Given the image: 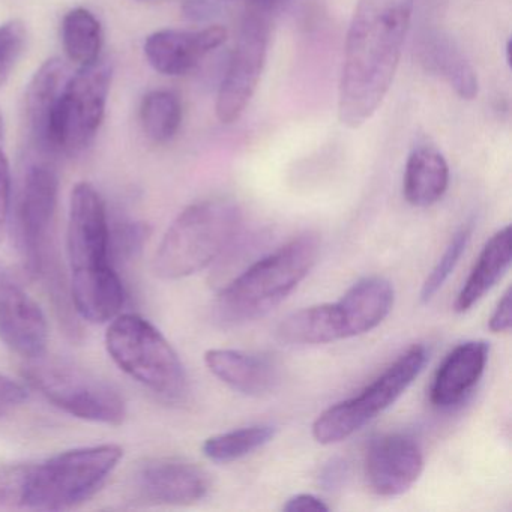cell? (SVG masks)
Segmentation results:
<instances>
[{"instance_id": "obj_1", "label": "cell", "mask_w": 512, "mask_h": 512, "mask_svg": "<svg viewBox=\"0 0 512 512\" xmlns=\"http://www.w3.org/2000/svg\"><path fill=\"white\" fill-rule=\"evenodd\" d=\"M415 0H358L338 88V118L358 130L382 106L394 82Z\"/></svg>"}, {"instance_id": "obj_2", "label": "cell", "mask_w": 512, "mask_h": 512, "mask_svg": "<svg viewBox=\"0 0 512 512\" xmlns=\"http://www.w3.org/2000/svg\"><path fill=\"white\" fill-rule=\"evenodd\" d=\"M67 248L77 316L91 323L115 319L124 307L125 289L110 260L106 202L88 182H80L71 193Z\"/></svg>"}, {"instance_id": "obj_3", "label": "cell", "mask_w": 512, "mask_h": 512, "mask_svg": "<svg viewBox=\"0 0 512 512\" xmlns=\"http://www.w3.org/2000/svg\"><path fill=\"white\" fill-rule=\"evenodd\" d=\"M319 254L316 233H304L281 245L218 293L215 319L221 325L235 326L271 313L310 274Z\"/></svg>"}, {"instance_id": "obj_4", "label": "cell", "mask_w": 512, "mask_h": 512, "mask_svg": "<svg viewBox=\"0 0 512 512\" xmlns=\"http://www.w3.org/2000/svg\"><path fill=\"white\" fill-rule=\"evenodd\" d=\"M58 194L59 176L55 166L49 157L37 155L23 173L14 209V227L25 268L32 277L46 284L56 310H64L70 305L71 295L53 238Z\"/></svg>"}, {"instance_id": "obj_5", "label": "cell", "mask_w": 512, "mask_h": 512, "mask_svg": "<svg viewBox=\"0 0 512 512\" xmlns=\"http://www.w3.org/2000/svg\"><path fill=\"white\" fill-rule=\"evenodd\" d=\"M242 224L238 203L209 199L185 208L164 233L154 257L163 280H181L211 266L235 241Z\"/></svg>"}, {"instance_id": "obj_6", "label": "cell", "mask_w": 512, "mask_h": 512, "mask_svg": "<svg viewBox=\"0 0 512 512\" xmlns=\"http://www.w3.org/2000/svg\"><path fill=\"white\" fill-rule=\"evenodd\" d=\"M124 449L113 443L83 446L34 463L25 509L68 511L88 500L115 472Z\"/></svg>"}, {"instance_id": "obj_7", "label": "cell", "mask_w": 512, "mask_h": 512, "mask_svg": "<svg viewBox=\"0 0 512 512\" xmlns=\"http://www.w3.org/2000/svg\"><path fill=\"white\" fill-rule=\"evenodd\" d=\"M110 358L140 385L166 400L187 394L184 364L172 344L139 314H119L106 332Z\"/></svg>"}, {"instance_id": "obj_8", "label": "cell", "mask_w": 512, "mask_h": 512, "mask_svg": "<svg viewBox=\"0 0 512 512\" xmlns=\"http://www.w3.org/2000/svg\"><path fill=\"white\" fill-rule=\"evenodd\" d=\"M427 361L428 349L424 344L407 349L358 395L332 404L320 413L313 424L314 439L322 445H332L358 433L407 391Z\"/></svg>"}, {"instance_id": "obj_9", "label": "cell", "mask_w": 512, "mask_h": 512, "mask_svg": "<svg viewBox=\"0 0 512 512\" xmlns=\"http://www.w3.org/2000/svg\"><path fill=\"white\" fill-rule=\"evenodd\" d=\"M25 377L53 406L83 421L119 425L127 416L118 389L70 362L44 356L31 359Z\"/></svg>"}, {"instance_id": "obj_10", "label": "cell", "mask_w": 512, "mask_h": 512, "mask_svg": "<svg viewBox=\"0 0 512 512\" xmlns=\"http://www.w3.org/2000/svg\"><path fill=\"white\" fill-rule=\"evenodd\" d=\"M112 77V65L101 59L68 77L50 122L52 157L82 154L94 143L106 116Z\"/></svg>"}, {"instance_id": "obj_11", "label": "cell", "mask_w": 512, "mask_h": 512, "mask_svg": "<svg viewBox=\"0 0 512 512\" xmlns=\"http://www.w3.org/2000/svg\"><path fill=\"white\" fill-rule=\"evenodd\" d=\"M271 16L248 8L239 28L235 50L220 85L215 113L221 124L230 125L244 115L256 94L265 70L271 37Z\"/></svg>"}, {"instance_id": "obj_12", "label": "cell", "mask_w": 512, "mask_h": 512, "mask_svg": "<svg viewBox=\"0 0 512 512\" xmlns=\"http://www.w3.org/2000/svg\"><path fill=\"white\" fill-rule=\"evenodd\" d=\"M211 490L208 472L191 461L155 457L140 463L128 482L131 500L142 505L187 506Z\"/></svg>"}, {"instance_id": "obj_13", "label": "cell", "mask_w": 512, "mask_h": 512, "mask_svg": "<svg viewBox=\"0 0 512 512\" xmlns=\"http://www.w3.org/2000/svg\"><path fill=\"white\" fill-rule=\"evenodd\" d=\"M422 470L424 454L410 434H380L368 445L365 476L377 496H401L418 481Z\"/></svg>"}, {"instance_id": "obj_14", "label": "cell", "mask_w": 512, "mask_h": 512, "mask_svg": "<svg viewBox=\"0 0 512 512\" xmlns=\"http://www.w3.org/2000/svg\"><path fill=\"white\" fill-rule=\"evenodd\" d=\"M0 340L22 358L46 355L49 326L34 298L11 278L0 280Z\"/></svg>"}, {"instance_id": "obj_15", "label": "cell", "mask_w": 512, "mask_h": 512, "mask_svg": "<svg viewBox=\"0 0 512 512\" xmlns=\"http://www.w3.org/2000/svg\"><path fill=\"white\" fill-rule=\"evenodd\" d=\"M223 26H209L200 31L163 29L149 35L145 56L149 65L164 76L178 77L193 71L203 58L226 41Z\"/></svg>"}, {"instance_id": "obj_16", "label": "cell", "mask_w": 512, "mask_h": 512, "mask_svg": "<svg viewBox=\"0 0 512 512\" xmlns=\"http://www.w3.org/2000/svg\"><path fill=\"white\" fill-rule=\"evenodd\" d=\"M490 346L472 340L458 344L443 359L430 386V401L437 409H452L466 400L487 367Z\"/></svg>"}, {"instance_id": "obj_17", "label": "cell", "mask_w": 512, "mask_h": 512, "mask_svg": "<svg viewBox=\"0 0 512 512\" xmlns=\"http://www.w3.org/2000/svg\"><path fill=\"white\" fill-rule=\"evenodd\" d=\"M68 77L67 67L61 59H49L26 88V134L35 154L41 157H52L49 152L50 122Z\"/></svg>"}, {"instance_id": "obj_18", "label": "cell", "mask_w": 512, "mask_h": 512, "mask_svg": "<svg viewBox=\"0 0 512 512\" xmlns=\"http://www.w3.org/2000/svg\"><path fill=\"white\" fill-rule=\"evenodd\" d=\"M205 364L212 374L233 391L248 397H262L274 391L280 374L274 361L262 355L232 349H211Z\"/></svg>"}, {"instance_id": "obj_19", "label": "cell", "mask_w": 512, "mask_h": 512, "mask_svg": "<svg viewBox=\"0 0 512 512\" xmlns=\"http://www.w3.org/2000/svg\"><path fill=\"white\" fill-rule=\"evenodd\" d=\"M275 338L283 346H319L347 340L349 331L337 301L295 311L277 326Z\"/></svg>"}, {"instance_id": "obj_20", "label": "cell", "mask_w": 512, "mask_h": 512, "mask_svg": "<svg viewBox=\"0 0 512 512\" xmlns=\"http://www.w3.org/2000/svg\"><path fill=\"white\" fill-rule=\"evenodd\" d=\"M394 298V287L386 278L373 275L353 284L338 301L346 317L349 337L376 329L391 313Z\"/></svg>"}, {"instance_id": "obj_21", "label": "cell", "mask_w": 512, "mask_h": 512, "mask_svg": "<svg viewBox=\"0 0 512 512\" xmlns=\"http://www.w3.org/2000/svg\"><path fill=\"white\" fill-rule=\"evenodd\" d=\"M418 58L425 70L442 76L461 100H475L478 76L454 41L439 32H430L419 41Z\"/></svg>"}, {"instance_id": "obj_22", "label": "cell", "mask_w": 512, "mask_h": 512, "mask_svg": "<svg viewBox=\"0 0 512 512\" xmlns=\"http://www.w3.org/2000/svg\"><path fill=\"white\" fill-rule=\"evenodd\" d=\"M512 259L511 226L503 227L491 236L482 248L469 278L461 287L454 308L457 313H466L476 302L481 301L494 284L508 271Z\"/></svg>"}, {"instance_id": "obj_23", "label": "cell", "mask_w": 512, "mask_h": 512, "mask_svg": "<svg viewBox=\"0 0 512 512\" xmlns=\"http://www.w3.org/2000/svg\"><path fill=\"white\" fill-rule=\"evenodd\" d=\"M449 187L446 158L431 146H419L410 152L404 169L403 194L415 208H428L445 196Z\"/></svg>"}, {"instance_id": "obj_24", "label": "cell", "mask_w": 512, "mask_h": 512, "mask_svg": "<svg viewBox=\"0 0 512 512\" xmlns=\"http://www.w3.org/2000/svg\"><path fill=\"white\" fill-rule=\"evenodd\" d=\"M62 43L68 59L79 67L94 64L103 49V28L97 17L86 10H71L62 22Z\"/></svg>"}, {"instance_id": "obj_25", "label": "cell", "mask_w": 512, "mask_h": 512, "mask_svg": "<svg viewBox=\"0 0 512 512\" xmlns=\"http://www.w3.org/2000/svg\"><path fill=\"white\" fill-rule=\"evenodd\" d=\"M275 433L277 428L271 424L250 425L209 437L203 443L202 451L214 463H232L268 445Z\"/></svg>"}, {"instance_id": "obj_26", "label": "cell", "mask_w": 512, "mask_h": 512, "mask_svg": "<svg viewBox=\"0 0 512 512\" xmlns=\"http://www.w3.org/2000/svg\"><path fill=\"white\" fill-rule=\"evenodd\" d=\"M143 133L155 143H167L178 134L182 124V104L172 91H152L140 106Z\"/></svg>"}, {"instance_id": "obj_27", "label": "cell", "mask_w": 512, "mask_h": 512, "mask_svg": "<svg viewBox=\"0 0 512 512\" xmlns=\"http://www.w3.org/2000/svg\"><path fill=\"white\" fill-rule=\"evenodd\" d=\"M472 232L473 223H466L452 236L451 242H449L446 250L443 251L439 262L436 263L433 271L430 272L427 280L422 284L421 296H419L422 304H428V302L434 298V295L442 289L443 284L448 281V278L451 277L455 266L458 265L461 256H463L464 251H466L467 245H469Z\"/></svg>"}, {"instance_id": "obj_28", "label": "cell", "mask_w": 512, "mask_h": 512, "mask_svg": "<svg viewBox=\"0 0 512 512\" xmlns=\"http://www.w3.org/2000/svg\"><path fill=\"white\" fill-rule=\"evenodd\" d=\"M32 466L34 463L0 464V511L25 509Z\"/></svg>"}, {"instance_id": "obj_29", "label": "cell", "mask_w": 512, "mask_h": 512, "mask_svg": "<svg viewBox=\"0 0 512 512\" xmlns=\"http://www.w3.org/2000/svg\"><path fill=\"white\" fill-rule=\"evenodd\" d=\"M28 32L25 23L19 19L8 20L0 25V88L7 83L25 52Z\"/></svg>"}, {"instance_id": "obj_30", "label": "cell", "mask_w": 512, "mask_h": 512, "mask_svg": "<svg viewBox=\"0 0 512 512\" xmlns=\"http://www.w3.org/2000/svg\"><path fill=\"white\" fill-rule=\"evenodd\" d=\"M11 209V169L4 149V116L0 112V241L4 238Z\"/></svg>"}, {"instance_id": "obj_31", "label": "cell", "mask_w": 512, "mask_h": 512, "mask_svg": "<svg viewBox=\"0 0 512 512\" xmlns=\"http://www.w3.org/2000/svg\"><path fill=\"white\" fill-rule=\"evenodd\" d=\"M110 235L115 236L116 250L122 256H133L137 250L142 248L145 242L148 229L142 223H122L116 229L115 235L110 229Z\"/></svg>"}, {"instance_id": "obj_32", "label": "cell", "mask_w": 512, "mask_h": 512, "mask_svg": "<svg viewBox=\"0 0 512 512\" xmlns=\"http://www.w3.org/2000/svg\"><path fill=\"white\" fill-rule=\"evenodd\" d=\"M26 398H28V392L20 383L0 373V415L7 412L10 407L25 403Z\"/></svg>"}, {"instance_id": "obj_33", "label": "cell", "mask_w": 512, "mask_h": 512, "mask_svg": "<svg viewBox=\"0 0 512 512\" xmlns=\"http://www.w3.org/2000/svg\"><path fill=\"white\" fill-rule=\"evenodd\" d=\"M347 473L349 466L346 461L343 458H332L320 472V485L326 491L338 490L346 482Z\"/></svg>"}, {"instance_id": "obj_34", "label": "cell", "mask_w": 512, "mask_h": 512, "mask_svg": "<svg viewBox=\"0 0 512 512\" xmlns=\"http://www.w3.org/2000/svg\"><path fill=\"white\" fill-rule=\"evenodd\" d=\"M512 323V305H511V289L506 290L497 304L496 310L491 314L488 328L493 334H500L511 329Z\"/></svg>"}, {"instance_id": "obj_35", "label": "cell", "mask_w": 512, "mask_h": 512, "mask_svg": "<svg viewBox=\"0 0 512 512\" xmlns=\"http://www.w3.org/2000/svg\"><path fill=\"white\" fill-rule=\"evenodd\" d=\"M283 511L286 512H307L317 511L326 512L329 511V506L323 502L320 497L314 496V494L301 493L296 496L290 497L286 503H284Z\"/></svg>"}, {"instance_id": "obj_36", "label": "cell", "mask_w": 512, "mask_h": 512, "mask_svg": "<svg viewBox=\"0 0 512 512\" xmlns=\"http://www.w3.org/2000/svg\"><path fill=\"white\" fill-rule=\"evenodd\" d=\"M182 13L193 22H205L217 13V5L212 0H184Z\"/></svg>"}, {"instance_id": "obj_37", "label": "cell", "mask_w": 512, "mask_h": 512, "mask_svg": "<svg viewBox=\"0 0 512 512\" xmlns=\"http://www.w3.org/2000/svg\"><path fill=\"white\" fill-rule=\"evenodd\" d=\"M238 2H245L251 10L260 11L271 17L281 13L290 4V0H238Z\"/></svg>"}]
</instances>
